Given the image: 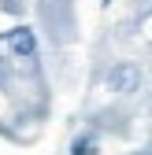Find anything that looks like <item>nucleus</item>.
<instances>
[{"label":"nucleus","instance_id":"2","mask_svg":"<svg viewBox=\"0 0 152 155\" xmlns=\"http://www.w3.org/2000/svg\"><path fill=\"white\" fill-rule=\"evenodd\" d=\"M4 45L11 55H19V59H33V52H37V37L30 26H15L8 37H4Z\"/></svg>","mask_w":152,"mask_h":155},{"label":"nucleus","instance_id":"3","mask_svg":"<svg viewBox=\"0 0 152 155\" xmlns=\"http://www.w3.org/2000/svg\"><path fill=\"white\" fill-rule=\"evenodd\" d=\"M97 148H100L97 137H93V133H82V137L71 144V155H97Z\"/></svg>","mask_w":152,"mask_h":155},{"label":"nucleus","instance_id":"4","mask_svg":"<svg viewBox=\"0 0 152 155\" xmlns=\"http://www.w3.org/2000/svg\"><path fill=\"white\" fill-rule=\"evenodd\" d=\"M4 8L8 11H19V0H4Z\"/></svg>","mask_w":152,"mask_h":155},{"label":"nucleus","instance_id":"5","mask_svg":"<svg viewBox=\"0 0 152 155\" xmlns=\"http://www.w3.org/2000/svg\"><path fill=\"white\" fill-rule=\"evenodd\" d=\"M145 155H152V140H148V144H145Z\"/></svg>","mask_w":152,"mask_h":155},{"label":"nucleus","instance_id":"1","mask_svg":"<svg viewBox=\"0 0 152 155\" xmlns=\"http://www.w3.org/2000/svg\"><path fill=\"white\" fill-rule=\"evenodd\" d=\"M108 85H111V92L126 96V92H134V89L141 85V70H137L134 63H115L111 74H108Z\"/></svg>","mask_w":152,"mask_h":155},{"label":"nucleus","instance_id":"6","mask_svg":"<svg viewBox=\"0 0 152 155\" xmlns=\"http://www.w3.org/2000/svg\"><path fill=\"white\" fill-rule=\"evenodd\" d=\"M137 155H145V151H137Z\"/></svg>","mask_w":152,"mask_h":155}]
</instances>
